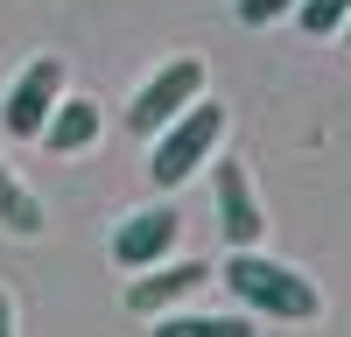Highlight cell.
Masks as SVG:
<instances>
[{
  "instance_id": "cell-1",
  "label": "cell",
  "mask_w": 351,
  "mask_h": 337,
  "mask_svg": "<svg viewBox=\"0 0 351 337\" xmlns=\"http://www.w3.org/2000/svg\"><path fill=\"white\" fill-rule=\"evenodd\" d=\"M218 281L232 288V302H239L246 316H267V323H309V316H324L316 281L302 267L274 260V253H260V246H232V260L218 267Z\"/></svg>"
},
{
  "instance_id": "cell-2",
  "label": "cell",
  "mask_w": 351,
  "mask_h": 337,
  "mask_svg": "<svg viewBox=\"0 0 351 337\" xmlns=\"http://www.w3.org/2000/svg\"><path fill=\"white\" fill-rule=\"evenodd\" d=\"M225 127H232V112H225L218 99H190L162 134H148V183H155V190H183L197 168L218 155Z\"/></svg>"
},
{
  "instance_id": "cell-3",
  "label": "cell",
  "mask_w": 351,
  "mask_h": 337,
  "mask_svg": "<svg viewBox=\"0 0 351 337\" xmlns=\"http://www.w3.org/2000/svg\"><path fill=\"white\" fill-rule=\"evenodd\" d=\"M190 99H204V64H197V56H169V64H162V71L127 99V127L148 140V134H162Z\"/></svg>"
},
{
  "instance_id": "cell-4",
  "label": "cell",
  "mask_w": 351,
  "mask_h": 337,
  "mask_svg": "<svg viewBox=\"0 0 351 337\" xmlns=\"http://www.w3.org/2000/svg\"><path fill=\"white\" fill-rule=\"evenodd\" d=\"M56 99H64V56H28V64L14 71V84H8V99H0L8 140H36Z\"/></svg>"
},
{
  "instance_id": "cell-5",
  "label": "cell",
  "mask_w": 351,
  "mask_h": 337,
  "mask_svg": "<svg viewBox=\"0 0 351 337\" xmlns=\"http://www.w3.org/2000/svg\"><path fill=\"white\" fill-rule=\"evenodd\" d=\"M204 288H211V260H176V253H169V260L127 274V309H134V316H162V309H183Z\"/></svg>"
},
{
  "instance_id": "cell-6",
  "label": "cell",
  "mask_w": 351,
  "mask_h": 337,
  "mask_svg": "<svg viewBox=\"0 0 351 337\" xmlns=\"http://www.w3.org/2000/svg\"><path fill=\"white\" fill-rule=\"evenodd\" d=\"M211 204H218L225 246H260V239H267V204H260L246 162H218L211 168Z\"/></svg>"
},
{
  "instance_id": "cell-7",
  "label": "cell",
  "mask_w": 351,
  "mask_h": 337,
  "mask_svg": "<svg viewBox=\"0 0 351 337\" xmlns=\"http://www.w3.org/2000/svg\"><path fill=\"white\" fill-rule=\"evenodd\" d=\"M176 246H183V218H176L169 204H148V211L120 218V232H112V267H120V274H141V267L169 260Z\"/></svg>"
},
{
  "instance_id": "cell-8",
  "label": "cell",
  "mask_w": 351,
  "mask_h": 337,
  "mask_svg": "<svg viewBox=\"0 0 351 337\" xmlns=\"http://www.w3.org/2000/svg\"><path fill=\"white\" fill-rule=\"evenodd\" d=\"M43 148L49 155H84V148H92V140H99V99H56L49 105V120H43Z\"/></svg>"
},
{
  "instance_id": "cell-9",
  "label": "cell",
  "mask_w": 351,
  "mask_h": 337,
  "mask_svg": "<svg viewBox=\"0 0 351 337\" xmlns=\"http://www.w3.org/2000/svg\"><path fill=\"white\" fill-rule=\"evenodd\" d=\"M148 323L155 337H260V316L246 309H162Z\"/></svg>"
},
{
  "instance_id": "cell-10",
  "label": "cell",
  "mask_w": 351,
  "mask_h": 337,
  "mask_svg": "<svg viewBox=\"0 0 351 337\" xmlns=\"http://www.w3.org/2000/svg\"><path fill=\"white\" fill-rule=\"evenodd\" d=\"M0 232H14V239H43V197L28 190L8 162H0Z\"/></svg>"
},
{
  "instance_id": "cell-11",
  "label": "cell",
  "mask_w": 351,
  "mask_h": 337,
  "mask_svg": "<svg viewBox=\"0 0 351 337\" xmlns=\"http://www.w3.org/2000/svg\"><path fill=\"white\" fill-rule=\"evenodd\" d=\"M295 21H302V36H337V28L351 21V0H295Z\"/></svg>"
},
{
  "instance_id": "cell-12",
  "label": "cell",
  "mask_w": 351,
  "mask_h": 337,
  "mask_svg": "<svg viewBox=\"0 0 351 337\" xmlns=\"http://www.w3.org/2000/svg\"><path fill=\"white\" fill-rule=\"evenodd\" d=\"M281 14H295V0H239V21H246V28H267V21H281Z\"/></svg>"
},
{
  "instance_id": "cell-13",
  "label": "cell",
  "mask_w": 351,
  "mask_h": 337,
  "mask_svg": "<svg viewBox=\"0 0 351 337\" xmlns=\"http://www.w3.org/2000/svg\"><path fill=\"white\" fill-rule=\"evenodd\" d=\"M0 337H14V295L0 288Z\"/></svg>"
},
{
  "instance_id": "cell-14",
  "label": "cell",
  "mask_w": 351,
  "mask_h": 337,
  "mask_svg": "<svg viewBox=\"0 0 351 337\" xmlns=\"http://www.w3.org/2000/svg\"><path fill=\"white\" fill-rule=\"evenodd\" d=\"M337 36H344V42H351V21H344V28H337Z\"/></svg>"
}]
</instances>
